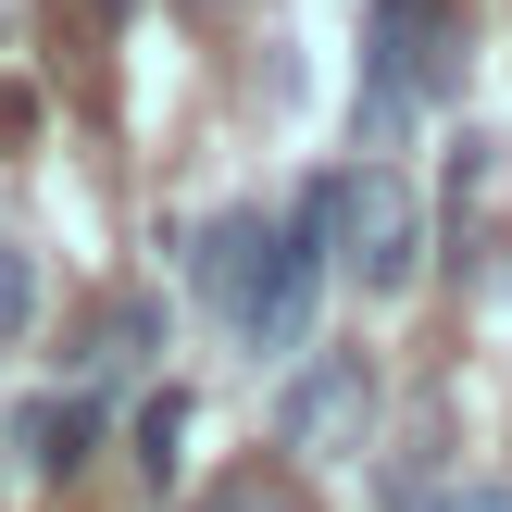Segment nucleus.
<instances>
[{
    "label": "nucleus",
    "mask_w": 512,
    "mask_h": 512,
    "mask_svg": "<svg viewBox=\"0 0 512 512\" xmlns=\"http://www.w3.org/2000/svg\"><path fill=\"white\" fill-rule=\"evenodd\" d=\"M188 275H200V300L225 313V338L250 363H288V350H313V300L338 275V250L300 238L288 213H225V225H200Z\"/></svg>",
    "instance_id": "obj_1"
},
{
    "label": "nucleus",
    "mask_w": 512,
    "mask_h": 512,
    "mask_svg": "<svg viewBox=\"0 0 512 512\" xmlns=\"http://www.w3.org/2000/svg\"><path fill=\"white\" fill-rule=\"evenodd\" d=\"M463 100V0H375L363 13V88H350V138L388 150L413 113Z\"/></svg>",
    "instance_id": "obj_2"
},
{
    "label": "nucleus",
    "mask_w": 512,
    "mask_h": 512,
    "mask_svg": "<svg viewBox=\"0 0 512 512\" xmlns=\"http://www.w3.org/2000/svg\"><path fill=\"white\" fill-rule=\"evenodd\" d=\"M375 438V363L363 350H300L288 388H275V450H300V463H363Z\"/></svg>",
    "instance_id": "obj_3"
},
{
    "label": "nucleus",
    "mask_w": 512,
    "mask_h": 512,
    "mask_svg": "<svg viewBox=\"0 0 512 512\" xmlns=\"http://www.w3.org/2000/svg\"><path fill=\"white\" fill-rule=\"evenodd\" d=\"M338 275L363 300H400L425 275V200L400 188V163H350V213H338Z\"/></svg>",
    "instance_id": "obj_4"
},
{
    "label": "nucleus",
    "mask_w": 512,
    "mask_h": 512,
    "mask_svg": "<svg viewBox=\"0 0 512 512\" xmlns=\"http://www.w3.org/2000/svg\"><path fill=\"white\" fill-rule=\"evenodd\" d=\"M163 350H175L163 288H113V300H100V313L63 338V363H75V375H138V363H163Z\"/></svg>",
    "instance_id": "obj_5"
},
{
    "label": "nucleus",
    "mask_w": 512,
    "mask_h": 512,
    "mask_svg": "<svg viewBox=\"0 0 512 512\" xmlns=\"http://www.w3.org/2000/svg\"><path fill=\"white\" fill-rule=\"evenodd\" d=\"M13 450H25V475H50V488H63V475H88V463H100V400H88V388L25 400V413H13Z\"/></svg>",
    "instance_id": "obj_6"
},
{
    "label": "nucleus",
    "mask_w": 512,
    "mask_h": 512,
    "mask_svg": "<svg viewBox=\"0 0 512 512\" xmlns=\"http://www.w3.org/2000/svg\"><path fill=\"white\" fill-rule=\"evenodd\" d=\"M175 438H188V388H150V400H138V425H125V450H138L150 488H175V463H188Z\"/></svg>",
    "instance_id": "obj_7"
},
{
    "label": "nucleus",
    "mask_w": 512,
    "mask_h": 512,
    "mask_svg": "<svg viewBox=\"0 0 512 512\" xmlns=\"http://www.w3.org/2000/svg\"><path fill=\"white\" fill-rule=\"evenodd\" d=\"M188 512H313V500H300V475H288V463H238V475H213Z\"/></svg>",
    "instance_id": "obj_8"
},
{
    "label": "nucleus",
    "mask_w": 512,
    "mask_h": 512,
    "mask_svg": "<svg viewBox=\"0 0 512 512\" xmlns=\"http://www.w3.org/2000/svg\"><path fill=\"white\" fill-rule=\"evenodd\" d=\"M25 313H38V263L0 238V338H25Z\"/></svg>",
    "instance_id": "obj_9"
},
{
    "label": "nucleus",
    "mask_w": 512,
    "mask_h": 512,
    "mask_svg": "<svg viewBox=\"0 0 512 512\" xmlns=\"http://www.w3.org/2000/svg\"><path fill=\"white\" fill-rule=\"evenodd\" d=\"M188 13H238V0H188Z\"/></svg>",
    "instance_id": "obj_10"
},
{
    "label": "nucleus",
    "mask_w": 512,
    "mask_h": 512,
    "mask_svg": "<svg viewBox=\"0 0 512 512\" xmlns=\"http://www.w3.org/2000/svg\"><path fill=\"white\" fill-rule=\"evenodd\" d=\"M100 13H125V0H100Z\"/></svg>",
    "instance_id": "obj_11"
}]
</instances>
